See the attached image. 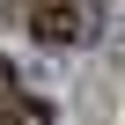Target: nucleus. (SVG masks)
<instances>
[{"mask_svg": "<svg viewBox=\"0 0 125 125\" xmlns=\"http://www.w3.org/2000/svg\"><path fill=\"white\" fill-rule=\"evenodd\" d=\"M15 88H22V81H15V59H0V103H8Z\"/></svg>", "mask_w": 125, "mask_h": 125, "instance_id": "nucleus-2", "label": "nucleus"}, {"mask_svg": "<svg viewBox=\"0 0 125 125\" xmlns=\"http://www.w3.org/2000/svg\"><path fill=\"white\" fill-rule=\"evenodd\" d=\"M0 125H52V103H37V96H8V103H0Z\"/></svg>", "mask_w": 125, "mask_h": 125, "instance_id": "nucleus-1", "label": "nucleus"}]
</instances>
